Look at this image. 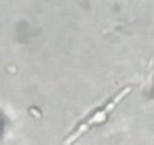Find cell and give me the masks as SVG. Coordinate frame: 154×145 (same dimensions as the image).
Wrapping results in <instances>:
<instances>
[{
	"label": "cell",
	"instance_id": "1",
	"mask_svg": "<svg viewBox=\"0 0 154 145\" xmlns=\"http://www.w3.org/2000/svg\"><path fill=\"white\" fill-rule=\"evenodd\" d=\"M131 91V88L130 86H127V88H124L122 91H119L113 98H110L109 101H106V104L104 106H101V107H98V110H95L89 118H86L79 127H77L66 139H65V145H71V143H74L79 137H82L85 133H88L92 127H95V125H100V124H103L106 119H107V116L110 115V112L118 106V103L128 94Z\"/></svg>",
	"mask_w": 154,
	"mask_h": 145
}]
</instances>
